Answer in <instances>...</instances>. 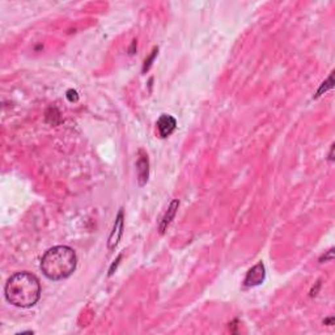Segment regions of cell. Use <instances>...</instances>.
Wrapping results in <instances>:
<instances>
[{
  "label": "cell",
  "instance_id": "obj_12",
  "mask_svg": "<svg viewBox=\"0 0 335 335\" xmlns=\"http://www.w3.org/2000/svg\"><path fill=\"white\" fill-rule=\"evenodd\" d=\"M333 322H334V318H333V317H330V318H328V320H325V324L333 325Z\"/></svg>",
  "mask_w": 335,
  "mask_h": 335
},
{
  "label": "cell",
  "instance_id": "obj_4",
  "mask_svg": "<svg viewBox=\"0 0 335 335\" xmlns=\"http://www.w3.org/2000/svg\"><path fill=\"white\" fill-rule=\"evenodd\" d=\"M136 171H138V181L140 186H144L148 181L149 175V161L148 155L144 152V149H139L138 161H136Z\"/></svg>",
  "mask_w": 335,
  "mask_h": 335
},
{
  "label": "cell",
  "instance_id": "obj_6",
  "mask_svg": "<svg viewBox=\"0 0 335 335\" xmlns=\"http://www.w3.org/2000/svg\"><path fill=\"white\" fill-rule=\"evenodd\" d=\"M122 233H123V211L121 209L118 216H117L116 224H114V228H113L112 235H110V237H109V244H108L109 250L116 249L117 245H118V242H120L121 237H122Z\"/></svg>",
  "mask_w": 335,
  "mask_h": 335
},
{
  "label": "cell",
  "instance_id": "obj_7",
  "mask_svg": "<svg viewBox=\"0 0 335 335\" xmlns=\"http://www.w3.org/2000/svg\"><path fill=\"white\" fill-rule=\"evenodd\" d=\"M178 206H179V202L178 201H173L171 202L170 207L168 209V212L165 213L164 219H163V221H161V225H160V232L161 233H164L165 229L168 228V225L171 223V220H173V217L175 216V212H177V209H178Z\"/></svg>",
  "mask_w": 335,
  "mask_h": 335
},
{
  "label": "cell",
  "instance_id": "obj_8",
  "mask_svg": "<svg viewBox=\"0 0 335 335\" xmlns=\"http://www.w3.org/2000/svg\"><path fill=\"white\" fill-rule=\"evenodd\" d=\"M333 84H334V80H333V74L329 76L328 82L324 83V85L321 86V89L318 90V93H317V96H321V94L324 93V92H328L329 89H332L333 88Z\"/></svg>",
  "mask_w": 335,
  "mask_h": 335
},
{
  "label": "cell",
  "instance_id": "obj_1",
  "mask_svg": "<svg viewBox=\"0 0 335 335\" xmlns=\"http://www.w3.org/2000/svg\"><path fill=\"white\" fill-rule=\"evenodd\" d=\"M9 304L19 308H30L37 304L41 296L40 280L30 272H17L8 279L4 288Z\"/></svg>",
  "mask_w": 335,
  "mask_h": 335
},
{
  "label": "cell",
  "instance_id": "obj_3",
  "mask_svg": "<svg viewBox=\"0 0 335 335\" xmlns=\"http://www.w3.org/2000/svg\"><path fill=\"white\" fill-rule=\"evenodd\" d=\"M264 278H266V270H264V266L262 262L257 263L254 267H251L246 274V278L244 280V286L245 287H255V286H259L264 282Z\"/></svg>",
  "mask_w": 335,
  "mask_h": 335
},
{
  "label": "cell",
  "instance_id": "obj_2",
  "mask_svg": "<svg viewBox=\"0 0 335 335\" xmlns=\"http://www.w3.org/2000/svg\"><path fill=\"white\" fill-rule=\"evenodd\" d=\"M76 253L68 246H54L41 259V271L50 280H63L76 268Z\"/></svg>",
  "mask_w": 335,
  "mask_h": 335
},
{
  "label": "cell",
  "instance_id": "obj_9",
  "mask_svg": "<svg viewBox=\"0 0 335 335\" xmlns=\"http://www.w3.org/2000/svg\"><path fill=\"white\" fill-rule=\"evenodd\" d=\"M156 54H157V48H153V51H152V55L149 56L148 59L145 60V63H144V67H143V71H147V70H148L149 67H151V64H152V60L155 59V56H156Z\"/></svg>",
  "mask_w": 335,
  "mask_h": 335
},
{
  "label": "cell",
  "instance_id": "obj_10",
  "mask_svg": "<svg viewBox=\"0 0 335 335\" xmlns=\"http://www.w3.org/2000/svg\"><path fill=\"white\" fill-rule=\"evenodd\" d=\"M67 98L71 101V102H74V101H78L79 100L78 92H76V90H74V89H70L67 92Z\"/></svg>",
  "mask_w": 335,
  "mask_h": 335
},
{
  "label": "cell",
  "instance_id": "obj_11",
  "mask_svg": "<svg viewBox=\"0 0 335 335\" xmlns=\"http://www.w3.org/2000/svg\"><path fill=\"white\" fill-rule=\"evenodd\" d=\"M329 261V259H333V249L332 250H329L328 251V255H324V258H322V259H321V261Z\"/></svg>",
  "mask_w": 335,
  "mask_h": 335
},
{
  "label": "cell",
  "instance_id": "obj_5",
  "mask_svg": "<svg viewBox=\"0 0 335 335\" xmlns=\"http://www.w3.org/2000/svg\"><path fill=\"white\" fill-rule=\"evenodd\" d=\"M157 131L160 134L161 138H168L169 135L173 134V131L177 127V121L174 120V117L169 116V114H163V116L157 120Z\"/></svg>",
  "mask_w": 335,
  "mask_h": 335
}]
</instances>
